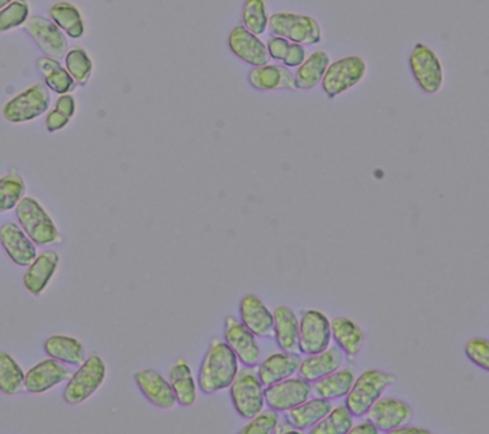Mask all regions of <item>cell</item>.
<instances>
[{
  "label": "cell",
  "mask_w": 489,
  "mask_h": 434,
  "mask_svg": "<svg viewBox=\"0 0 489 434\" xmlns=\"http://www.w3.org/2000/svg\"><path fill=\"white\" fill-rule=\"evenodd\" d=\"M239 359L221 340H213L204 355L197 387L203 394L213 395L231 386L239 372Z\"/></svg>",
  "instance_id": "6da1fadb"
},
{
  "label": "cell",
  "mask_w": 489,
  "mask_h": 434,
  "mask_svg": "<svg viewBox=\"0 0 489 434\" xmlns=\"http://www.w3.org/2000/svg\"><path fill=\"white\" fill-rule=\"evenodd\" d=\"M16 217L21 228L35 245L47 248L63 241V236L54 219L35 197L25 196L16 206Z\"/></svg>",
  "instance_id": "7a4b0ae2"
},
{
  "label": "cell",
  "mask_w": 489,
  "mask_h": 434,
  "mask_svg": "<svg viewBox=\"0 0 489 434\" xmlns=\"http://www.w3.org/2000/svg\"><path fill=\"white\" fill-rule=\"evenodd\" d=\"M397 377L393 374L368 369L353 382L351 390L345 395L346 409L353 417L362 418L377 403L388 386L395 384Z\"/></svg>",
  "instance_id": "3957f363"
},
{
  "label": "cell",
  "mask_w": 489,
  "mask_h": 434,
  "mask_svg": "<svg viewBox=\"0 0 489 434\" xmlns=\"http://www.w3.org/2000/svg\"><path fill=\"white\" fill-rule=\"evenodd\" d=\"M108 376L105 362L96 353L89 355L70 377L63 391L64 403L80 405L95 395Z\"/></svg>",
  "instance_id": "277c9868"
},
{
  "label": "cell",
  "mask_w": 489,
  "mask_h": 434,
  "mask_svg": "<svg viewBox=\"0 0 489 434\" xmlns=\"http://www.w3.org/2000/svg\"><path fill=\"white\" fill-rule=\"evenodd\" d=\"M268 28L273 37L287 38L303 47L319 44L323 38L322 26L310 16L292 12H278L269 17Z\"/></svg>",
  "instance_id": "5b68a950"
},
{
  "label": "cell",
  "mask_w": 489,
  "mask_h": 434,
  "mask_svg": "<svg viewBox=\"0 0 489 434\" xmlns=\"http://www.w3.org/2000/svg\"><path fill=\"white\" fill-rule=\"evenodd\" d=\"M229 388L233 408L244 419L250 420L264 409V386L254 368L239 369L235 380Z\"/></svg>",
  "instance_id": "8992f818"
},
{
  "label": "cell",
  "mask_w": 489,
  "mask_h": 434,
  "mask_svg": "<svg viewBox=\"0 0 489 434\" xmlns=\"http://www.w3.org/2000/svg\"><path fill=\"white\" fill-rule=\"evenodd\" d=\"M367 70V63L358 55L340 58L333 63L330 61L322 80L324 92L329 99H335L358 86L365 79Z\"/></svg>",
  "instance_id": "52a82bcc"
},
{
  "label": "cell",
  "mask_w": 489,
  "mask_h": 434,
  "mask_svg": "<svg viewBox=\"0 0 489 434\" xmlns=\"http://www.w3.org/2000/svg\"><path fill=\"white\" fill-rule=\"evenodd\" d=\"M409 68L420 89L427 95H436L445 82L442 61L436 51L423 42H417L409 55Z\"/></svg>",
  "instance_id": "ba28073f"
},
{
  "label": "cell",
  "mask_w": 489,
  "mask_h": 434,
  "mask_svg": "<svg viewBox=\"0 0 489 434\" xmlns=\"http://www.w3.org/2000/svg\"><path fill=\"white\" fill-rule=\"evenodd\" d=\"M50 106V93L44 83H37L19 93L3 108V116L12 124H22L37 119Z\"/></svg>",
  "instance_id": "9c48e42d"
},
{
  "label": "cell",
  "mask_w": 489,
  "mask_h": 434,
  "mask_svg": "<svg viewBox=\"0 0 489 434\" xmlns=\"http://www.w3.org/2000/svg\"><path fill=\"white\" fill-rule=\"evenodd\" d=\"M332 325L328 316L319 310H307L300 320L299 351L303 355H316L329 348Z\"/></svg>",
  "instance_id": "30bf717a"
},
{
  "label": "cell",
  "mask_w": 489,
  "mask_h": 434,
  "mask_svg": "<svg viewBox=\"0 0 489 434\" xmlns=\"http://www.w3.org/2000/svg\"><path fill=\"white\" fill-rule=\"evenodd\" d=\"M313 395L311 382L299 377H290L264 387L265 404L269 409L284 413L309 400Z\"/></svg>",
  "instance_id": "8fae6325"
},
{
  "label": "cell",
  "mask_w": 489,
  "mask_h": 434,
  "mask_svg": "<svg viewBox=\"0 0 489 434\" xmlns=\"http://www.w3.org/2000/svg\"><path fill=\"white\" fill-rule=\"evenodd\" d=\"M223 338L229 349L235 353L239 362L245 367L254 368L260 363L261 349L258 344L257 336L236 317H226Z\"/></svg>",
  "instance_id": "7c38bea8"
},
{
  "label": "cell",
  "mask_w": 489,
  "mask_h": 434,
  "mask_svg": "<svg viewBox=\"0 0 489 434\" xmlns=\"http://www.w3.org/2000/svg\"><path fill=\"white\" fill-rule=\"evenodd\" d=\"M25 30L48 57L61 59L68 53V40L59 26L50 19L35 16L25 22Z\"/></svg>",
  "instance_id": "4fadbf2b"
},
{
  "label": "cell",
  "mask_w": 489,
  "mask_h": 434,
  "mask_svg": "<svg viewBox=\"0 0 489 434\" xmlns=\"http://www.w3.org/2000/svg\"><path fill=\"white\" fill-rule=\"evenodd\" d=\"M366 416L378 432L391 433L412 420L413 410L409 404L399 398L380 397Z\"/></svg>",
  "instance_id": "5bb4252c"
},
{
  "label": "cell",
  "mask_w": 489,
  "mask_h": 434,
  "mask_svg": "<svg viewBox=\"0 0 489 434\" xmlns=\"http://www.w3.org/2000/svg\"><path fill=\"white\" fill-rule=\"evenodd\" d=\"M70 375L72 372L64 363L55 361L53 358L44 359L26 372L25 390L35 395L45 394L68 381Z\"/></svg>",
  "instance_id": "9a60e30c"
},
{
  "label": "cell",
  "mask_w": 489,
  "mask_h": 434,
  "mask_svg": "<svg viewBox=\"0 0 489 434\" xmlns=\"http://www.w3.org/2000/svg\"><path fill=\"white\" fill-rule=\"evenodd\" d=\"M134 381L142 395L154 407L162 410L174 409L177 405L176 397L170 382L155 369L148 368L135 372Z\"/></svg>",
  "instance_id": "2e32d148"
},
{
  "label": "cell",
  "mask_w": 489,
  "mask_h": 434,
  "mask_svg": "<svg viewBox=\"0 0 489 434\" xmlns=\"http://www.w3.org/2000/svg\"><path fill=\"white\" fill-rule=\"evenodd\" d=\"M0 245L18 267L27 268L37 259V245L16 223L6 222L0 226Z\"/></svg>",
  "instance_id": "e0dca14e"
},
{
  "label": "cell",
  "mask_w": 489,
  "mask_h": 434,
  "mask_svg": "<svg viewBox=\"0 0 489 434\" xmlns=\"http://www.w3.org/2000/svg\"><path fill=\"white\" fill-rule=\"evenodd\" d=\"M229 48L239 59L252 67L265 66L271 59L267 45L242 25L236 26L229 34Z\"/></svg>",
  "instance_id": "ac0fdd59"
},
{
  "label": "cell",
  "mask_w": 489,
  "mask_h": 434,
  "mask_svg": "<svg viewBox=\"0 0 489 434\" xmlns=\"http://www.w3.org/2000/svg\"><path fill=\"white\" fill-rule=\"evenodd\" d=\"M239 312V322L248 327L255 336L269 338V336L274 335L273 312L255 294H248L242 298Z\"/></svg>",
  "instance_id": "d6986e66"
},
{
  "label": "cell",
  "mask_w": 489,
  "mask_h": 434,
  "mask_svg": "<svg viewBox=\"0 0 489 434\" xmlns=\"http://www.w3.org/2000/svg\"><path fill=\"white\" fill-rule=\"evenodd\" d=\"M248 80L252 89L273 92V90H296L294 73L291 68L280 64H265L254 67L248 74Z\"/></svg>",
  "instance_id": "ffe728a7"
},
{
  "label": "cell",
  "mask_w": 489,
  "mask_h": 434,
  "mask_svg": "<svg viewBox=\"0 0 489 434\" xmlns=\"http://www.w3.org/2000/svg\"><path fill=\"white\" fill-rule=\"evenodd\" d=\"M59 254L55 250H45L37 256L27 267L24 275V286L32 296H40L59 267Z\"/></svg>",
  "instance_id": "44dd1931"
},
{
  "label": "cell",
  "mask_w": 489,
  "mask_h": 434,
  "mask_svg": "<svg viewBox=\"0 0 489 434\" xmlns=\"http://www.w3.org/2000/svg\"><path fill=\"white\" fill-rule=\"evenodd\" d=\"M299 355L291 352L274 353L259 365L257 374L264 387L286 380L297 374L301 365Z\"/></svg>",
  "instance_id": "7402d4cb"
},
{
  "label": "cell",
  "mask_w": 489,
  "mask_h": 434,
  "mask_svg": "<svg viewBox=\"0 0 489 434\" xmlns=\"http://www.w3.org/2000/svg\"><path fill=\"white\" fill-rule=\"evenodd\" d=\"M343 361H345V353L342 352L338 345L332 346V348L303 359L297 374L303 380L314 384V382L323 378L324 376L332 374V372H335L336 369L342 367Z\"/></svg>",
  "instance_id": "603a6c76"
},
{
  "label": "cell",
  "mask_w": 489,
  "mask_h": 434,
  "mask_svg": "<svg viewBox=\"0 0 489 434\" xmlns=\"http://www.w3.org/2000/svg\"><path fill=\"white\" fill-rule=\"evenodd\" d=\"M274 338L282 352L299 351L300 320L290 307L280 306L273 311Z\"/></svg>",
  "instance_id": "cb8c5ba5"
},
{
  "label": "cell",
  "mask_w": 489,
  "mask_h": 434,
  "mask_svg": "<svg viewBox=\"0 0 489 434\" xmlns=\"http://www.w3.org/2000/svg\"><path fill=\"white\" fill-rule=\"evenodd\" d=\"M44 351L48 358L64 363V365H78L86 361V348L80 340L73 336L53 335L45 340Z\"/></svg>",
  "instance_id": "d4e9b609"
},
{
  "label": "cell",
  "mask_w": 489,
  "mask_h": 434,
  "mask_svg": "<svg viewBox=\"0 0 489 434\" xmlns=\"http://www.w3.org/2000/svg\"><path fill=\"white\" fill-rule=\"evenodd\" d=\"M332 325V338L336 345L342 349L346 357H357L365 344V333L357 323L348 317H335L330 322Z\"/></svg>",
  "instance_id": "484cf974"
},
{
  "label": "cell",
  "mask_w": 489,
  "mask_h": 434,
  "mask_svg": "<svg viewBox=\"0 0 489 434\" xmlns=\"http://www.w3.org/2000/svg\"><path fill=\"white\" fill-rule=\"evenodd\" d=\"M332 409L333 405L326 398H309V400L303 401V404L286 411L287 420L303 432V430L310 429L316 426L320 420L328 416Z\"/></svg>",
  "instance_id": "4316f807"
},
{
  "label": "cell",
  "mask_w": 489,
  "mask_h": 434,
  "mask_svg": "<svg viewBox=\"0 0 489 434\" xmlns=\"http://www.w3.org/2000/svg\"><path fill=\"white\" fill-rule=\"evenodd\" d=\"M168 382L173 387L177 404L181 407H191L197 401V384L194 380L193 372L184 359H177L168 371Z\"/></svg>",
  "instance_id": "83f0119b"
},
{
  "label": "cell",
  "mask_w": 489,
  "mask_h": 434,
  "mask_svg": "<svg viewBox=\"0 0 489 434\" xmlns=\"http://www.w3.org/2000/svg\"><path fill=\"white\" fill-rule=\"evenodd\" d=\"M329 64L330 57L326 51H314L300 67H297L296 73H294L296 90H309L319 86Z\"/></svg>",
  "instance_id": "f1b7e54d"
},
{
  "label": "cell",
  "mask_w": 489,
  "mask_h": 434,
  "mask_svg": "<svg viewBox=\"0 0 489 434\" xmlns=\"http://www.w3.org/2000/svg\"><path fill=\"white\" fill-rule=\"evenodd\" d=\"M355 380V372L351 368L336 369L335 372L314 382L313 393L316 397L326 398V400L345 397L351 390Z\"/></svg>",
  "instance_id": "f546056e"
},
{
  "label": "cell",
  "mask_w": 489,
  "mask_h": 434,
  "mask_svg": "<svg viewBox=\"0 0 489 434\" xmlns=\"http://www.w3.org/2000/svg\"><path fill=\"white\" fill-rule=\"evenodd\" d=\"M37 66L42 77H44L45 83L54 92L64 95L76 87V80L68 73V70L61 67L58 59L50 57L41 58L37 61Z\"/></svg>",
  "instance_id": "4dcf8cb0"
},
{
  "label": "cell",
  "mask_w": 489,
  "mask_h": 434,
  "mask_svg": "<svg viewBox=\"0 0 489 434\" xmlns=\"http://www.w3.org/2000/svg\"><path fill=\"white\" fill-rule=\"evenodd\" d=\"M26 372L6 352H0V391L8 397L25 391Z\"/></svg>",
  "instance_id": "1f68e13d"
},
{
  "label": "cell",
  "mask_w": 489,
  "mask_h": 434,
  "mask_svg": "<svg viewBox=\"0 0 489 434\" xmlns=\"http://www.w3.org/2000/svg\"><path fill=\"white\" fill-rule=\"evenodd\" d=\"M48 13L55 24L59 26L61 31L66 32L68 37L72 38L83 37V18L76 6L68 2L55 3Z\"/></svg>",
  "instance_id": "d6a6232c"
},
{
  "label": "cell",
  "mask_w": 489,
  "mask_h": 434,
  "mask_svg": "<svg viewBox=\"0 0 489 434\" xmlns=\"http://www.w3.org/2000/svg\"><path fill=\"white\" fill-rule=\"evenodd\" d=\"M26 196V183L17 168L0 177V215L16 209Z\"/></svg>",
  "instance_id": "836d02e7"
},
{
  "label": "cell",
  "mask_w": 489,
  "mask_h": 434,
  "mask_svg": "<svg viewBox=\"0 0 489 434\" xmlns=\"http://www.w3.org/2000/svg\"><path fill=\"white\" fill-rule=\"evenodd\" d=\"M353 427V416L345 405L330 410L328 416L310 429L313 434H346Z\"/></svg>",
  "instance_id": "e575fe53"
},
{
  "label": "cell",
  "mask_w": 489,
  "mask_h": 434,
  "mask_svg": "<svg viewBox=\"0 0 489 434\" xmlns=\"http://www.w3.org/2000/svg\"><path fill=\"white\" fill-rule=\"evenodd\" d=\"M269 16L265 0H245L242 26L255 35H263L268 28Z\"/></svg>",
  "instance_id": "d590c367"
},
{
  "label": "cell",
  "mask_w": 489,
  "mask_h": 434,
  "mask_svg": "<svg viewBox=\"0 0 489 434\" xmlns=\"http://www.w3.org/2000/svg\"><path fill=\"white\" fill-rule=\"evenodd\" d=\"M68 73L72 76L77 83L86 84L92 74L93 64L89 54L83 48H76L68 51L66 57Z\"/></svg>",
  "instance_id": "8d00e7d4"
},
{
  "label": "cell",
  "mask_w": 489,
  "mask_h": 434,
  "mask_svg": "<svg viewBox=\"0 0 489 434\" xmlns=\"http://www.w3.org/2000/svg\"><path fill=\"white\" fill-rule=\"evenodd\" d=\"M30 15V6L26 0H13L5 8L0 9V34L25 25Z\"/></svg>",
  "instance_id": "74e56055"
},
{
  "label": "cell",
  "mask_w": 489,
  "mask_h": 434,
  "mask_svg": "<svg viewBox=\"0 0 489 434\" xmlns=\"http://www.w3.org/2000/svg\"><path fill=\"white\" fill-rule=\"evenodd\" d=\"M280 422L278 411L273 409L261 410L250 422L246 424L244 429L239 430L241 434H269L273 433L275 427Z\"/></svg>",
  "instance_id": "f35d334b"
},
{
  "label": "cell",
  "mask_w": 489,
  "mask_h": 434,
  "mask_svg": "<svg viewBox=\"0 0 489 434\" xmlns=\"http://www.w3.org/2000/svg\"><path fill=\"white\" fill-rule=\"evenodd\" d=\"M465 355L477 367L488 371L489 342L487 339L474 338L469 340L465 344Z\"/></svg>",
  "instance_id": "ab89813d"
},
{
  "label": "cell",
  "mask_w": 489,
  "mask_h": 434,
  "mask_svg": "<svg viewBox=\"0 0 489 434\" xmlns=\"http://www.w3.org/2000/svg\"><path fill=\"white\" fill-rule=\"evenodd\" d=\"M291 41L280 37H271L267 41L269 57L277 61H283L290 48Z\"/></svg>",
  "instance_id": "60d3db41"
},
{
  "label": "cell",
  "mask_w": 489,
  "mask_h": 434,
  "mask_svg": "<svg viewBox=\"0 0 489 434\" xmlns=\"http://www.w3.org/2000/svg\"><path fill=\"white\" fill-rule=\"evenodd\" d=\"M306 59V48L297 42H291L286 58L283 59L284 66L297 68Z\"/></svg>",
  "instance_id": "b9f144b4"
},
{
  "label": "cell",
  "mask_w": 489,
  "mask_h": 434,
  "mask_svg": "<svg viewBox=\"0 0 489 434\" xmlns=\"http://www.w3.org/2000/svg\"><path fill=\"white\" fill-rule=\"evenodd\" d=\"M69 118L60 112L59 110L54 109L53 111L48 112L47 116V128L50 132L60 131V129L66 128Z\"/></svg>",
  "instance_id": "7bdbcfd3"
},
{
  "label": "cell",
  "mask_w": 489,
  "mask_h": 434,
  "mask_svg": "<svg viewBox=\"0 0 489 434\" xmlns=\"http://www.w3.org/2000/svg\"><path fill=\"white\" fill-rule=\"evenodd\" d=\"M55 109L59 110V111L63 112L64 115H67L68 118L72 119L74 112H76V101H74V97L64 93V95H61L59 99H58Z\"/></svg>",
  "instance_id": "ee69618b"
},
{
  "label": "cell",
  "mask_w": 489,
  "mask_h": 434,
  "mask_svg": "<svg viewBox=\"0 0 489 434\" xmlns=\"http://www.w3.org/2000/svg\"><path fill=\"white\" fill-rule=\"evenodd\" d=\"M349 433L351 434H356V433L377 434L378 433V429H377V427L374 426V424L370 422V420L367 419L366 420V422L357 424V426H355V424H353V427L351 430H349Z\"/></svg>",
  "instance_id": "f6af8a7d"
},
{
  "label": "cell",
  "mask_w": 489,
  "mask_h": 434,
  "mask_svg": "<svg viewBox=\"0 0 489 434\" xmlns=\"http://www.w3.org/2000/svg\"><path fill=\"white\" fill-rule=\"evenodd\" d=\"M274 432L280 434L291 432L300 433L301 430L297 429L296 427H294L292 423L288 422V420H283V422H278L277 427H275Z\"/></svg>",
  "instance_id": "bcb514c9"
},
{
  "label": "cell",
  "mask_w": 489,
  "mask_h": 434,
  "mask_svg": "<svg viewBox=\"0 0 489 434\" xmlns=\"http://www.w3.org/2000/svg\"><path fill=\"white\" fill-rule=\"evenodd\" d=\"M391 433H430V430L420 429V427L407 426L406 424V426L394 429Z\"/></svg>",
  "instance_id": "7dc6e473"
},
{
  "label": "cell",
  "mask_w": 489,
  "mask_h": 434,
  "mask_svg": "<svg viewBox=\"0 0 489 434\" xmlns=\"http://www.w3.org/2000/svg\"><path fill=\"white\" fill-rule=\"evenodd\" d=\"M13 0H0V9L5 8V6L8 5L9 3H12Z\"/></svg>",
  "instance_id": "c3c4849f"
}]
</instances>
